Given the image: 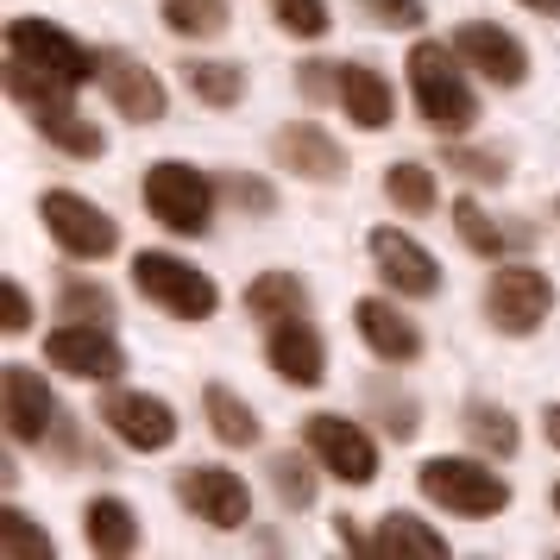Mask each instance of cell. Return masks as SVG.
<instances>
[{
	"label": "cell",
	"instance_id": "obj_5",
	"mask_svg": "<svg viewBox=\"0 0 560 560\" xmlns=\"http://www.w3.org/2000/svg\"><path fill=\"white\" fill-rule=\"evenodd\" d=\"M555 308V283L541 278L535 265H498L491 283H485V322L498 334H535Z\"/></svg>",
	"mask_w": 560,
	"mask_h": 560
},
{
	"label": "cell",
	"instance_id": "obj_29",
	"mask_svg": "<svg viewBox=\"0 0 560 560\" xmlns=\"http://www.w3.org/2000/svg\"><path fill=\"white\" fill-rule=\"evenodd\" d=\"M158 13H164V26L177 32V38H221L233 26L228 0H164Z\"/></svg>",
	"mask_w": 560,
	"mask_h": 560
},
{
	"label": "cell",
	"instance_id": "obj_26",
	"mask_svg": "<svg viewBox=\"0 0 560 560\" xmlns=\"http://www.w3.org/2000/svg\"><path fill=\"white\" fill-rule=\"evenodd\" d=\"M308 308V283L296 271H265V278L246 283V315L258 322H283V315H303Z\"/></svg>",
	"mask_w": 560,
	"mask_h": 560
},
{
	"label": "cell",
	"instance_id": "obj_1",
	"mask_svg": "<svg viewBox=\"0 0 560 560\" xmlns=\"http://www.w3.org/2000/svg\"><path fill=\"white\" fill-rule=\"evenodd\" d=\"M409 95H416V114L434 132H447V139H459L479 120V95L466 82V57L454 45H441V38L409 45Z\"/></svg>",
	"mask_w": 560,
	"mask_h": 560
},
{
	"label": "cell",
	"instance_id": "obj_44",
	"mask_svg": "<svg viewBox=\"0 0 560 560\" xmlns=\"http://www.w3.org/2000/svg\"><path fill=\"white\" fill-rule=\"evenodd\" d=\"M555 510H560V485H555Z\"/></svg>",
	"mask_w": 560,
	"mask_h": 560
},
{
	"label": "cell",
	"instance_id": "obj_17",
	"mask_svg": "<svg viewBox=\"0 0 560 560\" xmlns=\"http://www.w3.org/2000/svg\"><path fill=\"white\" fill-rule=\"evenodd\" d=\"M265 359H271V372H278L283 384H303V390L328 378V347H322L315 322H303V315H283V322H271Z\"/></svg>",
	"mask_w": 560,
	"mask_h": 560
},
{
	"label": "cell",
	"instance_id": "obj_6",
	"mask_svg": "<svg viewBox=\"0 0 560 560\" xmlns=\"http://www.w3.org/2000/svg\"><path fill=\"white\" fill-rule=\"evenodd\" d=\"M303 447L322 459V472H334L340 485H372L378 479V441L359 429L353 416H334V409L308 416L303 422Z\"/></svg>",
	"mask_w": 560,
	"mask_h": 560
},
{
	"label": "cell",
	"instance_id": "obj_12",
	"mask_svg": "<svg viewBox=\"0 0 560 560\" xmlns=\"http://www.w3.org/2000/svg\"><path fill=\"white\" fill-rule=\"evenodd\" d=\"M0 404H7V434H13L20 447L51 441L57 397H51V384H45V372H32V365H7V372H0Z\"/></svg>",
	"mask_w": 560,
	"mask_h": 560
},
{
	"label": "cell",
	"instance_id": "obj_15",
	"mask_svg": "<svg viewBox=\"0 0 560 560\" xmlns=\"http://www.w3.org/2000/svg\"><path fill=\"white\" fill-rule=\"evenodd\" d=\"M271 158L303 183H340L347 177V152H340L334 132H322L315 120H290V127L271 132Z\"/></svg>",
	"mask_w": 560,
	"mask_h": 560
},
{
	"label": "cell",
	"instance_id": "obj_16",
	"mask_svg": "<svg viewBox=\"0 0 560 560\" xmlns=\"http://www.w3.org/2000/svg\"><path fill=\"white\" fill-rule=\"evenodd\" d=\"M454 51L479 70L485 82H498V89H516V82L529 77V51H523V38H510L504 26H491V20H466L454 32Z\"/></svg>",
	"mask_w": 560,
	"mask_h": 560
},
{
	"label": "cell",
	"instance_id": "obj_31",
	"mask_svg": "<svg viewBox=\"0 0 560 560\" xmlns=\"http://www.w3.org/2000/svg\"><path fill=\"white\" fill-rule=\"evenodd\" d=\"M315 466L322 459L315 454H271V491H278V504L283 510H308L315 504Z\"/></svg>",
	"mask_w": 560,
	"mask_h": 560
},
{
	"label": "cell",
	"instance_id": "obj_43",
	"mask_svg": "<svg viewBox=\"0 0 560 560\" xmlns=\"http://www.w3.org/2000/svg\"><path fill=\"white\" fill-rule=\"evenodd\" d=\"M555 221H560V196H555Z\"/></svg>",
	"mask_w": 560,
	"mask_h": 560
},
{
	"label": "cell",
	"instance_id": "obj_14",
	"mask_svg": "<svg viewBox=\"0 0 560 560\" xmlns=\"http://www.w3.org/2000/svg\"><path fill=\"white\" fill-rule=\"evenodd\" d=\"M372 265H378V278L397 290V296H434L441 290V265L429 258V246L422 240H409V233L397 228H372Z\"/></svg>",
	"mask_w": 560,
	"mask_h": 560
},
{
	"label": "cell",
	"instance_id": "obj_32",
	"mask_svg": "<svg viewBox=\"0 0 560 560\" xmlns=\"http://www.w3.org/2000/svg\"><path fill=\"white\" fill-rule=\"evenodd\" d=\"M0 548H7L13 560H45V555H51V535L38 529L20 504H7V510H0Z\"/></svg>",
	"mask_w": 560,
	"mask_h": 560
},
{
	"label": "cell",
	"instance_id": "obj_10",
	"mask_svg": "<svg viewBox=\"0 0 560 560\" xmlns=\"http://www.w3.org/2000/svg\"><path fill=\"white\" fill-rule=\"evenodd\" d=\"M95 416L107 422L114 441H127L139 454H164V447L177 441V416H171V404L152 397V390H107Z\"/></svg>",
	"mask_w": 560,
	"mask_h": 560
},
{
	"label": "cell",
	"instance_id": "obj_33",
	"mask_svg": "<svg viewBox=\"0 0 560 560\" xmlns=\"http://www.w3.org/2000/svg\"><path fill=\"white\" fill-rule=\"evenodd\" d=\"M57 315H70V322H107V315H114V290H107V283H89V278L63 283Z\"/></svg>",
	"mask_w": 560,
	"mask_h": 560
},
{
	"label": "cell",
	"instance_id": "obj_34",
	"mask_svg": "<svg viewBox=\"0 0 560 560\" xmlns=\"http://www.w3.org/2000/svg\"><path fill=\"white\" fill-rule=\"evenodd\" d=\"M271 13H278L283 32H296V38H322L334 26L328 0H271Z\"/></svg>",
	"mask_w": 560,
	"mask_h": 560
},
{
	"label": "cell",
	"instance_id": "obj_42",
	"mask_svg": "<svg viewBox=\"0 0 560 560\" xmlns=\"http://www.w3.org/2000/svg\"><path fill=\"white\" fill-rule=\"evenodd\" d=\"M529 13H541V20H560V0H523Z\"/></svg>",
	"mask_w": 560,
	"mask_h": 560
},
{
	"label": "cell",
	"instance_id": "obj_35",
	"mask_svg": "<svg viewBox=\"0 0 560 560\" xmlns=\"http://www.w3.org/2000/svg\"><path fill=\"white\" fill-rule=\"evenodd\" d=\"M441 164H447V171H459L466 183H504L510 177L504 158H498V152H472V145H447V152H441Z\"/></svg>",
	"mask_w": 560,
	"mask_h": 560
},
{
	"label": "cell",
	"instance_id": "obj_9",
	"mask_svg": "<svg viewBox=\"0 0 560 560\" xmlns=\"http://www.w3.org/2000/svg\"><path fill=\"white\" fill-rule=\"evenodd\" d=\"M177 498L189 516H202L208 529H246L253 523V491L228 466H189L177 479Z\"/></svg>",
	"mask_w": 560,
	"mask_h": 560
},
{
	"label": "cell",
	"instance_id": "obj_11",
	"mask_svg": "<svg viewBox=\"0 0 560 560\" xmlns=\"http://www.w3.org/2000/svg\"><path fill=\"white\" fill-rule=\"evenodd\" d=\"M45 365L70 372V378H120L127 372V353L120 340L107 334V322H63V328L45 340Z\"/></svg>",
	"mask_w": 560,
	"mask_h": 560
},
{
	"label": "cell",
	"instance_id": "obj_4",
	"mask_svg": "<svg viewBox=\"0 0 560 560\" xmlns=\"http://www.w3.org/2000/svg\"><path fill=\"white\" fill-rule=\"evenodd\" d=\"M132 283H139L145 303H158L164 315H177V322H208V315L221 308L214 278L196 271V265L177 258V253H139L132 258Z\"/></svg>",
	"mask_w": 560,
	"mask_h": 560
},
{
	"label": "cell",
	"instance_id": "obj_13",
	"mask_svg": "<svg viewBox=\"0 0 560 560\" xmlns=\"http://www.w3.org/2000/svg\"><path fill=\"white\" fill-rule=\"evenodd\" d=\"M102 89H107V102H114V114H127L132 127H152L171 107L158 70H145L132 51H102Z\"/></svg>",
	"mask_w": 560,
	"mask_h": 560
},
{
	"label": "cell",
	"instance_id": "obj_20",
	"mask_svg": "<svg viewBox=\"0 0 560 560\" xmlns=\"http://www.w3.org/2000/svg\"><path fill=\"white\" fill-rule=\"evenodd\" d=\"M82 541L95 555H132L139 548V516H132L127 498H95L82 510Z\"/></svg>",
	"mask_w": 560,
	"mask_h": 560
},
{
	"label": "cell",
	"instance_id": "obj_27",
	"mask_svg": "<svg viewBox=\"0 0 560 560\" xmlns=\"http://www.w3.org/2000/svg\"><path fill=\"white\" fill-rule=\"evenodd\" d=\"M7 89H13V102H26L32 114H38V107H63L77 95V82L51 77V70H38V63H26V57H13V51H7Z\"/></svg>",
	"mask_w": 560,
	"mask_h": 560
},
{
	"label": "cell",
	"instance_id": "obj_23",
	"mask_svg": "<svg viewBox=\"0 0 560 560\" xmlns=\"http://www.w3.org/2000/svg\"><path fill=\"white\" fill-rule=\"evenodd\" d=\"M32 127L45 132V139H51L63 158H102V152H107L102 127H89V120H82L70 102H63V107H38V114H32Z\"/></svg>",
	"mask_w": 560,
	"mask_h": 560
},
{
	"label": "cell",
	"instance_id": "obj_36",
	"mask_svg": "<svg viewBox=\"0 0 560 560\" xmlns=\"http://www.w3.org/2000/svg\"><path fill=\"white\" fill-rule=\"evenodd\" d=\"M221 196H233V202L253 208V214H278V189L265 177H246V171H228V177H221Z\"/></svg>",
	"mask_w": 560,
	"mask_h": 560
},
{
	"label": "cell",
	"instance_id": "obj_30",
	"mask_svg": "<svg viewBox=\"0 0 560 560\" xmlns=\"http://www.w3.org/2000/svg\"><path fill=\"white\" fill-rule=\"evenodd\" d=\"M384 196L397 214H434V171L429 164H390L384 171Z\"/></svg>",
	"mask_w": 560,
	"mask_h": 560
},
{
	"label": "cell",
	"instance_id": "obj_37",
	"mask_svg": "<svg viewBox=\"0 0 560 560\" xmlns=\"http://www.w3.org/2000/svg\"><path fill=\"white\" fill-rule=\"evenodd\" d=\"M359 13H372L378 26H422L429 13H422V0H359Z\"/></svg>",
	"mask_w": 560,
	"mask_h": 560
},
{
	"label": "cell",
	"instance_id": "obj_28",
	"mask_svg": "<svg viewBox=\"0 0 560 560\" xmlns=\"http://www.w3.org/2000/svg\"><path fill=\"white\" fill-rule=\"evenodd\" d=\"M447 214H454V233H459V246H466V253H479V258H504V246H516V240H510V228H498V214H485V208L472 202V196H459V202L447 208Z\"/></svg>",
	"mask_w": 560,
	"mask_h": 560
},
{
	"label": "cell",
	"instance_id": "obj_21",
	"mask_svg": "<svg viewBox=\"0 0 560 560\" xmlns=\"http://www.w3.org/2000/svg\"><path fill=\"white\" fill-rule=\"evenodd\" d=\"M202 416L208 429H214V441H228V447H258V409L240 397V390H228V384H208L202 390Z\"/></svg>",
	"mask_w": 560,
	"mask_h": 560
},
{
	"label": "cell",
	"instance_id": "obj_38",
	"mask_svg": "<svg viewBox=\"0 0 560 560\" xmlns=\"http://www.w3.org/2000/svg\"><path fill=\"white\" fill-rule=\"evenodd\" d=\"M0 308H7V315H0V328H7V334H26L32 328V296L13 278H7V290H0Z\"/></svg>",
	"mask_w": 560,
	"mask_h": 560
},
{
	"label": "cell",
	"instance_id": "obj_2",
	"mask_svg": "<svg viewBox=\"0 0 560 560\" xmlns=\"http://www.w3.org/2000/svg\"><path fill=\"white\" fill-rule=\"evenodd\" d=\"M416 485H422V498H429V504H441L447 516H472V523H485V516H498V510L510 504V485L498 479L485 459H472V454H434V459H422Z\"/></svg>",
	"mask_w": 560,
	"mask_h": 560
},
{
	"label": "cell",
	"instance_id": "obj_39",
	"mask_svg": "<svg viewBox=\"0 0 560 560\" xmlns=\"http://www.w3.org/2000/svg\"><path fill=\"white\" fill-rule=\"evenodd\" d=\"M296 82H303L308 102H322V95H334V89H340V70H334V63H303V70H296Z\"/></svg>",
	"mask_w": 560,
	"mask_h": 560
},
{
	"label": "cell",
	"instance_id": "obj_24",
	"mask_svg": "<svg viewBox=\"0 0 560 560\" xmlns=\"http://www.w3.org/2000/svg\"><path fill=\"white\" fill-rule=\"evenodd\" d=\"M459 429L472 434V447L491 454V459H510L516 441H523V434H516V416H510L504 404H485V397H472V404L459 409Z\"/></svg>",
	"mask_w": 560,
	"mask_h": 560
},
{
	"label": "cell",
	"instance_id": "obj_8",
	"mask_svg": "<svg viewBox=\"0 0 560 560\" xmlns=\"http://www.w3.org/2000/svg\"><path fill=\"white\" fill-rule=\"evenodd\" d=\"M38 214H45L51 240H57L70 258H107L114 246H120L114 214H102V208L89 202V196H77V189H51V196L38 202Z\"/></svg>",
	"mask_w": 560,
	"mask_h": 560
},
{
	"label": "cell",
	"instance_id": "obj_40",
	"mask_svg": "<svg viewBox=\"0 0 560 560\" xmlns=\"http://www.w3.org/2000/svg\"><path fill=\"white\" fill-rule=\"evenodd\" d=\"M334 541H340V548H353V555H359V548H372V535H359L353 516H334Z\"/></svg>",
	"mask_w": 560,
	"mask_h": 560
},
{
	"label": "cell",
	"instance_id": "obj_22",
	"mask_svg": "<svg viewBox=\"0 0 560 560\" xmlns=\"http://www.w3.org/2000/svg\"><path fill=\"white\" fill-rule=\"evenodd\" d=\"M372 555H422V560H441L447 555V535L429 529L422 516H409V510H390L378 516V529H372Z\"/></svg>",
	"mask_w": 560,
	"mask_h": 560
},
{
	"label": "cell",
	"instance_id": "obj_19",
	"mask_svg": "<svg viewBox=\"0 0 560 560\" xmlns=\"http://www.w3.org/2000/svg\"><path fill=\"white\" fill-rule=\"evenodd\" d=\"M334 102L347 107V120L359 132H384L390 127V114H397V95H390V82L372 70V63H340V89H334Z\"/></svg>",
	"mask_w": 560,
	"mask_h": 560
},
{
	"label": "cell",
	"instance_id": "obj_7",
	"mask_svg": "<svg viewBox=\"0 0 560 560\" xmlns=\"http://www.w3.org/2000/svg\"><path fill=\"white\" fill-rule=\"evenodd\" d=\"M7 51L38 63V70H51V77H63V82H77V89L102 77V51L77 45V38L63 26H51V20H13V26H7Z\"/></svg>",
	"mask_w": 560,
	"mask_h": 560
},
{
	"label": "cell",
	"instance_id": "obj_3",
	"mask_svg": "<svg viewBox=\"0 0 560 560\" xmlns=\"http://www.w3.org/2000/svg\"><path fill=\"white\" fill-rule=\"evenodd\" d=\"M214 189H221V183H208L202 171L183 164V158H158L152 171H145V208H152V221L183 233V240L208 233V221H214Z\"/></svg>",
	"mask_w": 560,
	"mask_h": 560
},
{
	"label": "cell",
	"instance_id": "obj_25",
	"mask_svg": "<svg viewBox=\"0 0 560 560\" xmlns=\"http://www.w3.org/2000/svg\"><path fill=\"white\" fill-rule=\"evenodd\" d=\"M183 89L208 107H233L246 95V70L228 63V57H189V63H183Z\"/></svg>",
	"mask_w": 560,
	"mask_h": 560
},
{
	"label": "cell",
	"instance_id": "obj_41",
	"mask_svg": "<svg viewBox=\"0 0 560 560\" xmlns=\"http://www.w3.org/2000/svg\"><path fill=\"white\" fill-rule=\"evenodd\" d=\"M541 429H548V447H560V404H548V416H541Z\"/></svg>",
	"mask_w": 560,
	"mask_h": 560
},
{
	"label": "cell",
	"instance_id": "obj_18",
	"mask_svg": "<svg viewBox=\"0 0 560 560\" xmlns=\"http://www.w3.org/2000/svg\"><path fill=\"white\" fill-rule=\"evenodd\" d=\"M353 328L384 365H409V359L422 353V328H416L397 303H384V296H359L353 303Z\"/></svg>",
	"mask_w": 560,
	"mask_h": 560
}]
</instances>
